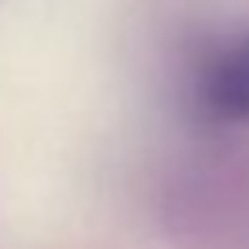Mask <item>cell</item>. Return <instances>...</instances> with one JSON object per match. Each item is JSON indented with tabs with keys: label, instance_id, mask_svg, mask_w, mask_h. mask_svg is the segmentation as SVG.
<instances>
[{
	"label": "cell",
	"instance_id": "1",
	"mask_svg": "<svg viewBox=\"0 0 249 249\" xmlns=\"http://www.w3.org/2000/svg\"><path fill=\"white\" fill-rule=\"evenodd\" d=\"M242 213H246V187H242V176L231 169L202 165L169 183L165 220L172 234L183 242L213 246V242L231 238Z\"/></svg>",
	"mask_w": 249,
	"mask_h": 249
},
{
	"label": "cell",
	"instance_id": "2",
	"mask_svg": "<svg viewBox=\"0 0 249 249\" xmlns=\"http://www.w3.org/2000/svg\"><path fill=\"white\" fill-rule=\"evenodd\" d=\"M198 103L216 121H242L249 117V37L224 48L205 66Z\"/></svg>",
	"mask_w": 249,
	"mask_h": 249
}]
</instances>
